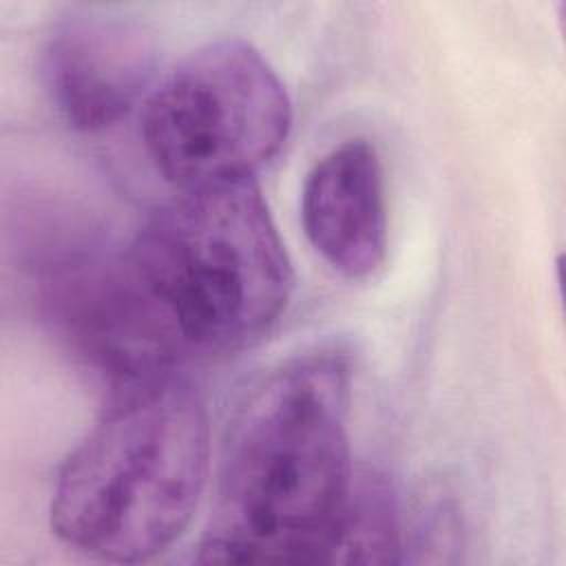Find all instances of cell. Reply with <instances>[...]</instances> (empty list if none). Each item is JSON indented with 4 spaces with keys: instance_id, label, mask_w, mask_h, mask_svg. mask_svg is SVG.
Instances as JSON below:
<instances>
[{
    "instance_id": "obj_1",
    "label": "cell",
    "mask_w": 566,
    "mask_h": 566,
    "mask_svg": "<svg viewBox=\"0 0 566 566\" xmlns=\"http://www.w3.org/2000/svg\"><path fill=\"white\" fill-rule=\"evenodd\" d=\"M349 367L336 354L294 358L237 409L199 562H327L354 469Z\"/></svg>"
},
{
    "instance_id": "obj_2",
    "label": "cell",
    "mask_w": 566,
    "mask_h": 566,
    "mask_svg": "<svg viewBox=\"0 0 566 566\" xmlns=\"http://www.w3.org/2000/svg\"><path fill=\"white\" fill-rule=\"evenodd\" d=\"M208 455V416L190 382L166 374L122 389L64 460L51 528L88 557L146 562L190 524Z\"/></svg>"
},
{
    "instance_id": "obj_3",
    "label": "cell",
    "mask_w": 566,
    "mask_h": 566,
    "mask_svg": "<svg viewBox=\"0 0 566 566\" xmlns=\"http://www.w3.org/2000/svg\"><path fill=\"white\" fill-rule=\"evenodd\" d=\"M184 349L237 352L283 314L292 265L252 177L184 188L126 250Z\"/></svg>"
},
{
    "instance_id": "obj_4",
    "label": "cell",
    "mask_w": 566,
    "mask_h": 566,
    "mask_svg": "<svg viewBox=\"0 0 566 566\" xmlns=\"http://www.w3.org/2000/svg\"><path fill=\"white\" fill-rule=\"evenodd\" d=\"M290 126L283 82L237 38L188 53L150 88L142 111L144 148L179 190L252 177L285 144Z\"/></svg>"
},
{
    "instance_id": "obj_5",
    "label": "cell",
    "mask_w": 566,
    "mask_h": 566,
    "mask_svg": "<svg viewBox=\"0 0 566 566\" xmlns=\"http://www.w3.org/2000/svg\"><path fill=\"white\" fill-rule=\"evenodd\" d=\"M44 301L66 343L111 394L172 374L186 349L139 285L128 254H77L44 276Z\"/></svg>"
},
{
    "instance_id": "obj_6",
    "label": "cell",
    "mask_w": 566,
    "mask_h": 566,
    "mask_svg": "<svg viewBox=\"0 0 566 566\" xmlns=\"http://www.w3.org/2000/svg\"><path fill=\"white\" fill-rule=\"evenodd\" d=\"M150 29L119 13L66 18L49 35L42 73L53 106L77 130H104L124 119L155 75Z\"/></svg>"
},
{
    "instance_id": "obj_7",
    "label": "cell",
    "mask_w": 566,
    "mask_h": 566,
    "mask_svg": "<svg viewBox=\"0 0 566 566\" xmlns=\"http://www.w3.org/2000/svg\"><path fill=\"white\" fill-rule=\"evenodd\" d=\"M301 219L312 248L343 276L365 279L385 261L387 201L376 148L347 139L307 172Z\"/></svg>"
},
{
    "instance_id": "obj_8",
    "label": "cell",
    "mask_w": 566,
    "mask_h": 566,
    "mask_svg": "<svg viewBox=\"0 0 566 566\" xmlns=\"http://www.w3.org/2000/svg\"><path fill=\"white\" fill-rule=\"evenodd\" d=\"M400 548L402 531L391 489L378 475L354 473L327 562L389 564L398 562Z\"/></svg>"
}]
</instances>
